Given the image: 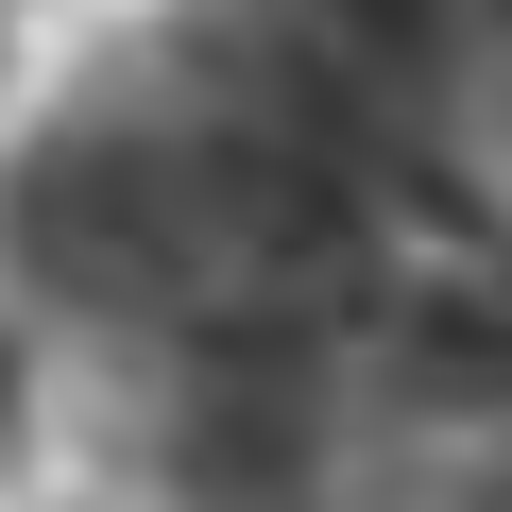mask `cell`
I'll return each mask as SVG.
<instances>
[{"instance_id":"1","label":"cell","mask_w":512,"mask_h":512,"mask_svg":"<svg viewBox=\"0 0 512 512\" xmlns=\"http://www.w3.org/2000/svg\"><path fill=\"white\" fill-rule=\"evenodd\" d=\"M137 512H512V0H256L69 188Z\"/></svg>"}]
</instances>
